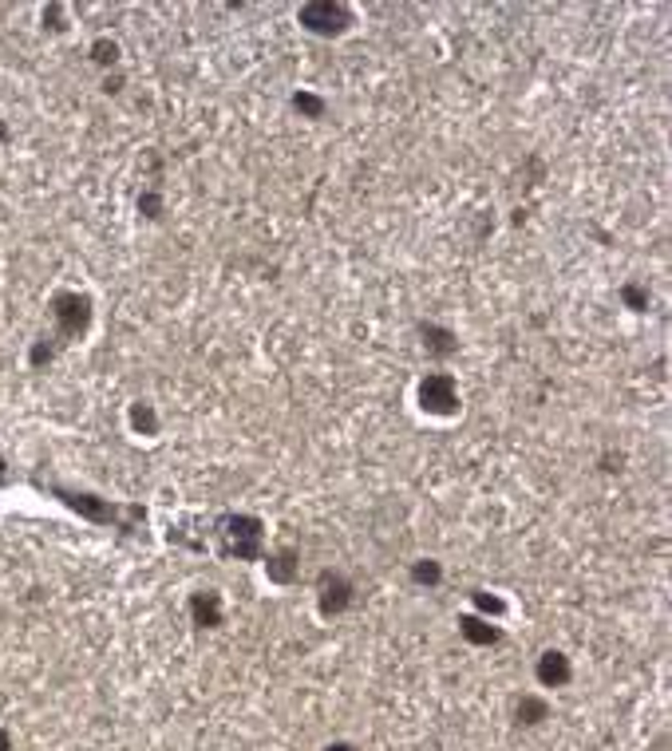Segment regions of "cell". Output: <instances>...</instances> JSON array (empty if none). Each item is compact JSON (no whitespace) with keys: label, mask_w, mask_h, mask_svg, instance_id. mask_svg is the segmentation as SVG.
<instances>
[{"label":"cell","mask_w":672,"mask_h":751,"mask_svg":"<svg viewBox=\"0 0 672 751\" xmlns=\"http://www.w3.org/2000/svg\"><path fill=\"white\" fill-rule=\"evenodd\" d=\"M419 404H424V412H436V416L455 412V404H459L455 380L451 376H427V380L419 384Z\"/></svg>","instance_id":"obj_1"},{"label":"cell","mask_w":672,"mask_h":751,"mask_svg":"<svg viewBox=\"0 0 672 751\" xmlns=\"http://www.w3.org/2000/svg\"><path fill=\"white\" fill-rule=\"evenodd\" d=\"M301 20H305V25H309L313 32H340V28H345L348 25V16H345V8H333V5H309V8H305V13H301Z\"/></svg>","instance_id":"obj_2"}]
</instances>
